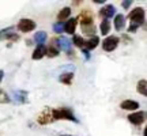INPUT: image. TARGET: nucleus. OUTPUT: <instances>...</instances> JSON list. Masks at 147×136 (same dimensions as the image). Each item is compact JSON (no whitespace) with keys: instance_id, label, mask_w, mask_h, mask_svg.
Returning <instances> with one entry per match:
<instances>
[{"instance_id":"f257e3e1","label":"nucleus","mask_w":147,"mask_h":136,"mask_svg":"<svg viewBox=\"0 0 147 136\" xmlns=\"http://www.w3.org/2000/svg\"><path fill=\"white\" fill-rule=\"evenodd\" d=\"M128 18H129V21H131V25L128 27V32H135L138 27L143 25V22H144V10H143L142 7H138V8H134V10L128 14Z\"/></svg>"},{"instance_id":"f03ea898","label":"nucleus","mask_w":147,"mask_h":136,"mask_svg":"<svg viewBox=\"0 0 147 136\" xmlns=\"http://www.w3.org/2000/svg\"><path fill=\"white\" fill-rule=\"evenodd\" d=\"M53 120H69V121H75L78 123V120L75 118L74 113L67 108L63 109H53Z\"/></svg>"},{"instance_id":"7ed1b4c3","label":"nucleus","mask_w":147,"mask_h":136,"mask_svg":"<svg viewBox=\"0 0 147 136\" xmlns=\"http://www.w3.org/2000/svg\"><path fill=\"white\" fill-rule=\"evenodd\" d=\"M119 42H120L119 37L109 36V37H106L105 40H104V42H102V48H104V50H106V52H113L116 48H117Z\"/></svg>"},{"instance_id":"20e7f679","label":"nucleus","mask_w":147,"mask_h":136,"mask_svg":"<svg viewBox=\"0 0 147 136\" xmlns=\"http://www.w3.org/2000/svg\"><path fill=\"white\" fill-rule=\"evenodd\" d=\"M36 22L33 21V19H27V18H23L19 21L18 23V29H19V32L22 33H29V32H33L34 29H36Z\"/></svg>"},{"instance_id":"39448f33","label":"nucleus","mask_w":147,"mask_h":136,"mask_svg":"<svg viewBox=\"0 0 147 136\" xmlns=\"http://www.w3.org/2000/svg\"><path fill=\"white\" fill-rule=\"evenodd\" d=\"M53 120V109H45L41 114L37 117V123L41 124V125H47V124H51Z\"/></svg>"},{"instance_id":"423d86ee","label":"nucleus","mask_w":147,"mask_h":136,"mask_svg":"<svg viewBox=\"0 0 147 136\" xmlns=\"http://www.w3.org/2000/svg\"><path fill=\"white\" fill-rule=\"evenodd\" d=\"M78 21H80L82 26H89V25H93V12L90 10H82L80 11V15H79Z\"/></svg>"},{"instance_id":"0eeeda50","label":"nucleus","mask_w":147,"mask_h":136,"mask_svg":"<svg viewBox=\"0 0 147 136\" xmlns=\"http://www.w3.org/2000/svg\"><path fill=\"white\" fill-rule=\"evenodd\" d=\"M144 120H146V114H144V112H142V110L135 112V113L128 116V121L131 124H134V125H140V124L144 123Z\"/></svg>"},{"instance_id":"6e6552de","label":"nucleus","mask_w":147,"mask_h":136,"mask_svg":"<svg viewBox=\"0 0 147 136\" xmlns=\"http://www.w3.org/2000/svg\"><path fill=\"white\" fill-rule=\"evenodd\" d=\"M59 52H60V49L57 46L56 40H52L51 44L45 48V56H48V57H56V56H59Z\"/></svg>"},{"instance_id":"1a4fd4ad","label":"nucleus","mask_w":147,"mask_h":136,"mask_svg":"<svg viewBox=\"0 0 147 136\" xmlns=\"http://www.w3.org/2000/svg\"><path fill=\"white\" fill-rule=\"evenodd\" d=\"M115 7L112 4H105L102 8L100 10V15L104 18V19H106V21H109V18H112V16H115Z\"/></svg>"},{"instance_id":"9d476101","label":"nucleus","mask_w":147,"mask_h":136,"mask_svg":"<svg viewBox=\"0 0 147 136\" xmlns=\"http://www.w3.org/2000/svg\"><path fill=\"white\" fill-rule=\"evenodd\" d=\"M76 26H78V18H71V19H68L64 23L63 30L67 34H74L75 30H76Z\"/></svg>"},{"instance_id":"9b49d317","label":"nucleus","mask_w":147,"mask_h":136,"mask_svg":"<svg viewBox=\"0 0 147 136\" xmlns=\"http://www.w3.org/2000/svg\"><path fill=\"white\" fill-rule=\"evenodd\" d=\"M120 108L123 110H138L139 109V104L136 101H132V100H125L123 101L120 104Z\"/></svg>"},{"instance_id":"f8f14e48","label":"nucleus","mask_w":147,"mask_h":136,"mask_svg":"<svg viewBox=\"0 0 147 136\" xmlns=\"http://www.w3.org/2000/svg\"><path fill=\"white\" fill-rule=\"evenodd\" d=\"M115 27L117 32H121L125 27V16L123 14H117L115 15Z\"/></svg>"},{"instance_id":"ddd939ff","label":"nucleus","mask_w":147,"mask_h":136,"mask_svg":"<svg viewBox=\"0 0 147 136\" xmlns=\"http://www.w3.org/2000/svg\"><path fill=\"white\" fill-rule=\"evenodd\" d=\"M98 44H100V38L95 36V37H91L90 40H87V41L84 42V49H87V50H90V49H95V48L98 46Z\"/></svg>"},{"instance_id":"4468645a","label":"nucleus","mask_w":147,"mask_h":136,"mask_svg":"<svg viewBox=\"0 0 147 136\" xmlns=\"http://www.w3.org/2000/svg\"><path fill=\"white\" fill-rule=\"evenodd\" d=\"M45 56V46L44 45H38V46L34 49L33 52V60H41L42 57Z\"/></svg>"},{"instance_id":"2eb2a0df","label":"nucleus","mask_w":147,"mask_h":136,"mask_svg":"<svg viewBox=\"0 0 147 136\" xmlns=\"http://www.w3.org/2000/svg\"><path fill=\"white\" fill-rule=\"evenodd\" d=\"M95 32H97V27L95 25H89V26H82V33H83L84 36H89L90 38L91 37H95Z\"/></svg>"},{"instance_id":"dca6fc26","label":"nucleus","mask_w":147,"mask_h":136,"mask_svg":"<svg viewBox=\"0 0 147 136\" xmlns=\"http://www.w3.org/2000/svg\"><path fill=\"white\" fill-rule=\"evenodd\" d=\"M69 15H71V8H69V7H64L63 10H60V12H59L57 21L63 23V22L65 21V19H68V16H69Z\"/></svg>"},{"instance_id":"f3484780","label":"nucleus","mask_w":147,"mask_h":136,"mask_svg":"<svg viewBox=\"0 0 147 136\" xmlns=\"http://www.w3.org/2000/svg\"><path fill=\"white\" fill-rule=\"evenodd\" d=\"M47 38H48L47 33H45V32H40V33H36V34H34L33 41L36 42V44H38V45H42L44 42L47 41Z\"/></svg>"},{"instance_id":"a211bd4d","label":"nucleus","mask_w":147,"mask_h":136,"mask_svg":"<svg viewBox=\"0 0 147 136\" xmlns=\"http://www.w3.org/2000/svg\"><path fill=\"white\" fill-rule=\"evenodd\" d=\"M136 90H138V93H139V94H142V95L147 94V82L144 80V79H142V80H139V82H138Z\"/></svg>"},{"instance_id":"6ab92c4d","label":"nucleus","mask_w":147,"mask_h":136,"mask_svg":"<svg viewBox=\"0 0 147 136\" xmlns=\"http://www.w3.org/2000/svg\"><path fill=\"white\" fill-rule=\"evenodd\" d=\"M72 79H74V73L72 72H65L60 76V82L64 83V84H71Z\"/></svg>"},{"instance_id":"aec40b11","label":"nucleus","mask_w":147,"mask_h":136,"mask_svg":"<svg viewBox=\"0 0 147 136\" xmlns=\"http://www.w3.org/2000/svg\"><path fill=\"white\" fill-rule=\"evenodd\" d=\"M84 40H83V37H80V36H74L72 38V41H71V44H74L75 46H78V48H82L83 49L84 48Z\"/></svg>"},{"instance_id":"412c9836","label":"nucleus","mask_w":147,"mask_h":136,"mask_svg":"<svg viewBox=\"0 0 147 136\" xmlns=\"http://www.w3.org/2000/svg\"><path fill=\"white\" fill-rule=\"evenodd\" d=\"M101 34H104V36H106L108 33L110 32V22L109 21H106V19H104V21L101 22Z\"/></svg>"},{"instance_id":"4be33fe9","label":"nucleus","mask_w":147,"mask_h":136,"mask_svg":"<svg viewBox=\"0 0 147 136\" xmlns=\"http://www.w3.org/2000/svg\"><path fill=\"white\" fill-rule=\"evenodd\" d=\"M10 97H8V94L5 93L4 90L0 89V104H8L10 102Z\"/></svg>"},{"instance_id":"5701e85b","label":"nucleus","mask_w":147,"mask_h":136,"mask_svg":"<svg viewBox=\"0 0 147 136\" xmlns=\"http://www.w3.org/2000/svg\"><path fill=\"white\" fill-rule=\"evenodd\" d=\"M63 27H64L63 23H61V22H57V23L53 25V30H55V33H63Z\"/></svg>"},{"instance_id":"b1692460","label":"nucleus","mask_w":147,"mask_h":136,"mask_svg":"<svg viewBox=\"0 0 147 136\" xmlns=\"http://www.w3.org/2000/svg\"><path fill=\"white\" fill-rule=\"evenodd\" d=\"M12 30V27H10V29H5V30H1L0 32V41L1 40H7V36H8V33Z\"/></svg>"},{"instance_id":"393cba45","label":"nucleus","mask_w":147,"mask_h":136,"mask_svg":"<svg viewBox=\"0 0 147 136\" xmlns=\"http://www.w3.org/2000/svg\"><path fill=\"white\" fill-rule=\"evenodd\" d=\"M123 7H124V8H128V7H129V5H131V1H129V0H125V1H123Z\"/></svg>"},{"instance_id":"a878e982","label":"nucleus","mask_w":147,"mask_h":136,"mask_svg":"<svg viewBox=\"0 0 147 136\" xmlns=\"http://www.w3.org/2000/svg\"><path fill=\"white\" fill-rule=\"evenodd\" d=\"M1 80H3V71H0V83H1Z\"/></svg>"},{"instance_id":"bb28decb","label":"nucleus","mask_w":147,"mask_h":136,"mask_svg":"<svg viewBox=\"0 0 147 136\" xmlns=\"http://www.w3.org/2000/svg\"><path fill=\"white\" fill-rule=\"evenodd\" d=\"M64 136H69V135H64Z\"/></svg>"}]
</instances>
